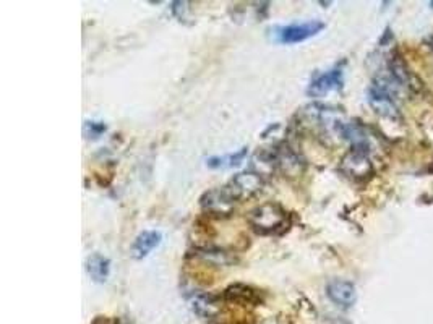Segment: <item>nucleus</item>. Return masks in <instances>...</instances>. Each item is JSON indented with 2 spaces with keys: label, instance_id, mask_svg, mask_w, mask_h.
<instances>
[{
  "label": "nucleus",
  "instance_id": "obj_3",
  "mask_svg": "<svg viewBox=\"0 0 433 324\" xmlns=\"http://www.w3.org/2000/svg\"><path fill=\"white\" fill-rule=\"evenodd\" d=\"M325 23L320 20H310L304 23H294V25L274 28L273 36L281 44H299L325 30Z\"/></svg>",
  "mask_w": 433,
  "mask_h": 324
},
{
  "label": "nucleus",
  "instance_id": "obj_2",
  "mask_svg": "<svg viewBox=\"0 0 433 324\" xmlns=\"http://www.w3.org/2000/svg\"><path fill=\"white\" fill-rule=\"evenodd\" d=\"M224 187L229 190V193L234 196L235 201L240 202L262 193L264 188V178L260 172H240L235 173Z\"/></svg>",
  "mask_w": 433,
  "mask_h": 324
},
{
  "label": "nucleus",
  "instance_id": "obj_9",
  "mask_svg": "<svg viewBox=\"0 0 433 324\" xmlns=\"http://www.w3.org/2000/svg\"><path fill=\"white\" fill-rule=\"evenodd\" d=\"M163 242V234L159 230H144L137 237L135 242L132 243V256L135 259H143L151 253L154 248H158Z\"/></svg>",
  "mask_w": 433,
  "mask_h": 324
},
{
  "label": "nucleus",
  "instance_id": "obj_10",
  "mask_svg": "<svg viewBox=\"0 0 433 324\" xmlns=\"http://www.w3.org/2000/svg\"><path fill=\"white\" fill-rule=\"evenodd\" d=\"M86 273L97 284H104L111 276V259L101 253H93L86 258Z\"/></svg>",
  "mask_w": 433,
  "mask_h": 324
},
{
  "label": "nucleus",
  "instance_id": "obj_11",
  "mask_svg": "<svg viewBox=\"0 0 433 324\" xmlns=\"http://www.w3.org/2000/svg\"><path fill=\"white\" fill-rule=\"evenodd\" d=\"M247 153L248 149L242 148L235 153H229L224 156H211V158L206 159V166L210 167V169H230V167L240 166L247 158Z\"/></svg>",
  "mask_w": 433,
  "mask_h": 324
},
{
  "label": "nucleus",
  "instance_id": "obj_8",
  "mask_svg": "<svg viewBox=\"0 0 433 324\" xmlns=\"http://www.w3.org/2000/svg\"><path fill=\"white\" fill-rule=\"evenodd\" d=\"M343 171L349 177H363L372 171L370 159L363 148H352V151L343 161Z\"/></svg>",
  "mask_w": 433,
  "mask_h": 324
},
{
  "label": "nucleus",
  "instance_id": "obj_7",
  "mask_svg": "<svg viewBox=\"0 0 433 324\" xmlns=\"http://www.w3.org/2000/svg\"><path fill=\"white\" fill-rule=\"evenodd\" d=\"M326 295L341 308H351L357 300V288L351 281L331 279L326 284Z\"/></svg>",
  "mask_w": 433,
  "mask_h": 324
},
{
  "label": "nucleus",
  "instance_id": "obj_5",
  "mask_svg": "<svg viewBox=\"0 0 433 324\" xmlns=\"http://www.w3.org/2000/svg\"><path fill=\"white\" fill-rule=\"evenodd\" d=\"M344 83V72L341 67L316 73L309 83L307 94L311 97H323L333 91H339Z\"/></svg>",
  "mask_w": 433,
  "mask_h": 324
},
{
  "label": "nucleus",
  "instance_id": "obj_1",
  "mask_svg": "<svg viewBox=\"0 0 433 324\" xmlns=\"http://www.w3.org/2000/svg\"><path fill=\"white\" fill-rule=\"evenodd\" d=\"M252 230L258 235H279L286 232L291 225V217L284 206L279 202H263L257 207H253L247 217Z\"/></svg>",
  "mask_w": 433,
  "mask_h": 324
},
{
  "label": "nucleus",
  "instance_id": "obj_6",
  "mask_svg": "<svg viewBox=\"0 0 433 324\" xmlns=\"http://www.w3.org/2000/svg\"><path fill=\"white\" fill-rule=\"evenodd\" d=\"M221 297L226 303L237 306H258L264 302L262 291L247 284H232L223 292Z\"/></svg>",
  "mask_w": 433,
  "mask_h": 324
},
{
  "label": "nucleus",
  "instance_id": "obj_4",
  "mask_svg": "<svg viewBox=\"0 0 433 324\" xmlns=\"http://www.w3.org/2000/svg\"><path fill=\"white\" fill-rule=\"evenodd\" d=\"M237 201L226 187L208 190L200 198V206L206 214L215 217H229L234 212Z\"/></svg>",
  "mask_w": 433,
  "mask_h": 324
},
{
  "label": "nucleus",
  "instance_id": "obj_12",
  "mask_svg": "<svg viewBox=\"0 0 433 324\" xmlns=\"http://www.w3.org/2000/svg\"><path fill=\"white\" fill-rule=\"evenodd\" d=\"M107 130V125L104 122H96V120H86L83 125V135L88 140H97L101 138Z\"/></svg>",
  "mask_w": 433,
  "mask_h": 324
}]
</instances>
